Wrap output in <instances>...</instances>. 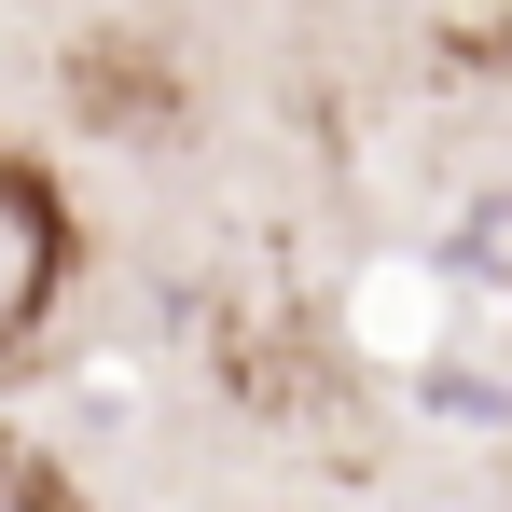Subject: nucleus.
Returning <instances> with one entry per match:
<instances>
[{
    "instance_id": "obj_1",
    "label": "nucleus",
    "mask_w": 512,
    "mask_h": 512,
    "mask_svg": "<svg viewBox=\"0 0 512 512\" xmlns=\"http://www.w3.org/2000/svg\"><path fill=\"white\" fill-rule=\"evenodd\" d=\"M56 291H70V194L0 139V360L56 319Z\"/></svg>"
},
{
    "instance_id": "obj_2",
    "label": "nucleus",
    "mask_w": 512,
    "mask_h": 512,
    "mask_svg": "<svg viewBox=\"0 0 512 512\" xmlns=\"http://www.w3.org/2000/svg\"><path fill=\"white\" fill-rule=\"evenodd\" d=\"M0 512H70V499H56L42 471H0Z\"/></svg>"
}]
</instances>
